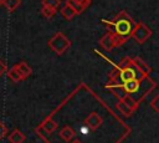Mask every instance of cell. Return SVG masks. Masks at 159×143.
Listing matches in <instances>:
<instances>
[{
	"label": "cell",
	"mask_w": 159,
	"mask_h": 143,
	"mask_svg": "<svg viewBox=\"0 0 159 143\" xmlns=\"http://www.w3.org/2000/svg\"><path fill=\"white\" fill-rule=\"evenodd\" d=\"M7 139H9L10 143H24L25 139H26V137H25V134H24L20 129L15 128V129L7 136Z\"/></svg>",
	"instance_id": "9"
},
{
	"label": "cell",
	"mask_w": 159,
	"mask_h": 143,
	"mask_svg": "<svg viewBox=\"0 0 159 143\" xmlns=\"http://www.w3.org/2000/svg\"><path fill=\"white\" fill-rule=\"evenodd\" d=\"M116 108H117V109H118L123 116H125V117H129V116L133 113V111L127 106V103H125L123 99H119V101L117 102Z\"/></svg>",
	"instance_id": "15"
},
{
	"label": "cell",
	"mask_w": 159,
	"mask_h": 143,
	"mask_svg": "<svg viewBox=\"0 0 159 143\" xmlns=\"http://www.w3.org/2000/svg\"><path fill=\"white\" fill-rule=\"evenodd\" d=\"M71 143H82V142H80V141H78V139H73V141H72V142H71Z\"/></svg>",
	"instance_id": "25"
},
{
	"label": "cell",
	"mask_w": 159,
	"mask_h": 143,
	"mask_svg": "<svg viewBox=\"0 0 159 143\" xmlns=\"http://www.w3.org/2000/svg\"><path fill=\"white\" fill-rule=\"evenodd\" d=\"M6 73H7V77H9L12 82H20V81L25 80V78L22 77L21 72L19 71V68H17V66H16V65H14L11 68H9Z\"/></svg>",
	"instance_id": "12"
},
{
	"label": "cell",
	"mask_w": 159,
	"mask_h": 143,
	"mask_svg": "<svg viewBox=\"0 0 159 143\" xmlns=\"http://www.w3.org/2000/svg\"><path fill=\"white\" fill-rule=\"evenodd\" d=\"M103 123V118L97 113V112H92L87 116V118L83 121V124H86L91 131H96L99 128V126Z\"/></svg>",
	"instance_id": "5"
},
{
	"label": "cell",
	"mask_w": 159,
	"mask_h": 143,
	"mask_svg": "<svg viewBox=\"0 0 159 143\" xmlns=\"http://www.w3.org/2000/svg\"><path fill=\"white\" fill-rule=\"evenodd\" d=\"M99 45H101L102 48H104L106 51H111V50H113L114 47L120 46V45H123V44L120 42V40H119L113 32L108 31L107 34H104V35L102 36V39H99Z\"/></svg>",
	"instance_id": "4"
},
{
	"label": "cell",
	"mask_w": 159,
	"mask_h": 143,
	"mask_svg": "<svg viewBox=\"0 0 159 143\" xmlns=\"http://www.w3.org/2000/svg\"><path fill=\"white\" fill-rule=\"evenodd\" d=\"M102 22L108 27V31L113 32L120 40L122 44H124L132 36V31L135 25V21L125 10L119 11L111 21L102 19Z\"/></svg>",
	"instance_id": "1"
},
{
	"label": "cell",
	"mask_w": 159,
	"mask_h": 143,
	"mask_svg": "<svg viewBox=\"0 0 159 143\" xmlns=\"http://www.w3.org/2000/svg\"><path fill=\"white\" fill-rule=\"evenodd\" d=\"M41 4L45 5V6H50V7H53V9H58V7L61 6V0H42Z\"/></svg>",
	"instance_id": "19"
},
{
	"label": "cell",
	"mask_w": 159,
	"mask_h": 143,
	"mask_svg": "<svg viewBox=\"0 0 159 143\" xmlns=\"http://www.w3.org/2000/svg\"><path fill=\"white\" fill-rule=\"evenodd\" d=\"M6 72H7V65H6V62H5L4 60L0 58V77H1L4 73H6Z\"/></svg>",
	"instance_id": "23"
},
{
	"label": "cell",
	"mask_w": 159,
	"mask_h": 143,
	"mask_svg": "<svg viewBox=\"0 0 159 143\" xmlns=\"http://www.w3.org/2000/svg\"><path fill=\"white\" fill-rule=\"evenodd\" d=\"M57 128V123L51 118V117H47L39 127L36 131H43L46 134H51L55 132V129Z\"/></svg>",
	"instance_id": "7"
},
{
	"label": "cell",
	"mask_w": 159,
	"mask_h": 143,
	"mask_svg": "<svg viewBox=\"0 0 159 143\" xmlns=\"http://www.w3.org/2000/svg\"><path fill=\"white\" fill-rule=\"evenodd\" d=\"M0 5H2V0H0Z\"/></svg>",
	"instance_id": "26"
},
{
	"label": "cell",
	"mask_w": 159,
	"mask_h": 143,
	"mask_svg": "<svg viewBox=\"0 0 159 143\" xmlns=\"http://www.w3.org/2000/svg\"><path fill=\"white\" fill-rule=\"evenodd\" d=\"M152 34H153V31L144 22H135L130 37L134 39L138 44H144L152 36Z\"/></svg>",
	"instance_id": "3"
},
{
	"label": "cell",
	"mask_w": 159,
	"mask_h": 143,
	"mask_svg": "<svg viewBox=\"0 0 159 143\" xmlns=\"http://www.w3.org/2000/svg\"><path fill=\"white\" fill-rule=\"evenodd\" d=\"M60 137H61L65 142H71V141L75 139V137H76V132H75V129H73L72 127H70V126H65V127L60 131Z\"/></svg>",
	"instance_id": "8"
},
{
	"label": "cell",
	"mask_w": 159,
	"mask_h": 143,
	"mask_svg": "<svg viewBox=\"0 0 159 143\" xmlns=\"http://www.w3.org/2000/svg\"><path fill=\"white\" fill-rule=\"evenodd\" d=\"M150 107H152L155 112H159V95L155 96V97L152 99V102H150Z\"/></svg>",
	"instance_id": "22"
},
{
	"label": "cell",
	"mask_w": 159,
	"mask_h": 143,
	"mask_svg": "<svg viewBox=\"0 0 159 143\" xmlns=\"http://www.w3.org/2000/svg\"><path fill=\"white\" fill-rule=\"evenodd\" d=\"M133 61H134V63H135V66L143 72V73H145L147 76L150 73V71H152V68L140 58V57H133Z\"/></svg>",
	"instance_id": "13"
},
{
	"label": "cell",
	"mask_w": 159,
	"mask_h": 143,
	"mask_svg": "<svg viewBox=\"0 0 159 143\" xmlns=\"http://www.w3.org/2000/svg\"><path fill=\"white\" fill-rule=\"evenodd\" d=\"M122 99H123V101L127 103V106H128V107H129V108H130L133 112H134V111L138 108V106H139V103H138V102L134 99V97H133L132 95H125V96H124Z\"/></svg>",
	"instance_id": "17"
},
{
	"label": "cell",
	"mask_w": 159,
	"mask_h": 143,
	"mask_svg": "<svg viewBox=\"0 0 159 143\" xmlns=\"http://www.w3.org/2000/svg\"><path fill=\"white\" fill-rule=\"evenodd\" d=\"M7 136V127L4 124L2 121H0V141L4 139Z\"/></svg>",
	"instance_id": "21"
},
{
	"label": "cell",
	"mask_w": 159,
	"mask_h": 143,
	"mask_svg": "<svg viewBox=\"0 0 159 143\" xmlns=\"http://www.w3.org/2000/svg\"><path fill=\"white\" fill-rule=\"evenodd\" d=\"M56 12H57V9H53V7H50V6H45V5H42V7H41L42 16H45L48 20L52 19L56 15Z\"/></svg>",
	"instance_id": "18"
},
{
	"label": "cell",
	"mask_w": 159,
	"mask_h": 143,
	"mask_svg": "<svg viewBox=\"0 0 159 143\" xmlns=\"http://www.w3.org/2000/svg\"><path fill=\"white\" fill-rule=\"evenodd\" d=\"M16 66H17V68H19V71L21 72V75H22V77L24 78H27L31 73H32V68L27 65V62H25V61H21V62H19V63H16Z\"/></svg>",
	"instance_id": "14"
},
{
	"label": "cell",
	"mask_w": 159,
	"mask_h": 143,
	"mask_svg": "<svg viewBox=\"0 0 159 143\" xmlns=\"http://www.w3.org/2000/svg\"><path fill=\"white\" fill-rule=\"evenodd\" d=\"M122 87L123 90L125 91L127 95H135L138 91H139V87H140V80L138 78H133V80H129V81H125L122 83Z\"/></svg>",
	"instance_id": "6"
},
{
	"label": "cell",
	"mask_w": 159,
	"mask_h": 143,
	"mask_svg": "<svg viewBox=\"0 0 159 143\" xmlns=\"http://www.w3.org/2000/svg\"><path fill=\"white\" fill-rule=\"evenodd\" d=\"M2 5L9 12H12L21 5V0H2Z\"/></svg>",
	"instance_id": "16"
},
{
	"label": "cell",
	"mask_w": 159,
	"mask_h": 143,
	"mask_svg": "<svg viewBox=\"0 0 159 143\" xmlns=\"http://www.w3.org/2000/svg\"><path fill=\"white\" fill-rule=\"evenodd\" d=\"M77 4H80L81 6H83L84 9H87L88 6H89V4H91V1L92 0H75Z\"/></svg>",
	"instance_id": "24"
},
{
	"label": "cell",
	"mask_w": 159,
	"mask_h": 143,
	"mask_svg": "<svg viewBox=\"0 0 159 143\" xmlns=\"http://www.w3.org/2000/svg\"><path fill=\"white\" fill-rule=\"evenodd\" d=\"M61 14H62V16H63L66 20H72V19L75 17V15H77L76 11H75V9L68 4L67 0L65 1L63 6L61 7Z\"/></svg>",
	"instance_id": "11"
},
{
	"label": "cell",
	"mask_w": 159,
	"mask_h": 143,
	"mask_svg": "<svg viewBox=\"0 0 159 143\" xmlns=\"http://www.w3.org/2000/svg\"><path fill=\"white\" fill-rule=\"evenodd\" d=\"M48 47L57 55L65 53L71 47V40L63 32H56L47 42Z\"/></svg>",
	"instance_id": "2"
},
{
	"label": "cell",
	"mask_w": 159,
	"mask_h": 143,
	"mask_svg": "<svg viewBox=\"0 0 159 143\" xmlns=\"http://www.w3.org/2000/svg\"><path fill=\"white\" fill-rule=\"evenodd\" d=\"M67 1H68V4H70V5H71V6L73 7V9H75L76 14H82V12H83V11L86 10V9L83 7V6H81L80 4H77V2L75 1V0H67Z\"/></svg>",
	"instance_id": "20"
},
{
	"label": "cell",
	"mask_w": 159,
	"mask_h": 143,
	"mask_svg": "<svg viewBox=\"0 0 159 143\" xmlns=\"http://www.w3.org/2000/svg\"><path fill=\"white\" fill-rule=\"evenodd\" d=\"M106 88H108L109 91H112L119 99H122L127 95L125 91L122 87V83H108V85H106Z\"/></svg>",
	"instance_id": "10"
}]
</instances>
